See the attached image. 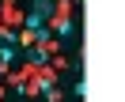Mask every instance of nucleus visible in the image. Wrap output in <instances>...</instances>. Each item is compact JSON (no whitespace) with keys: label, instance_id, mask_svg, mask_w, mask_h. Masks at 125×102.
<instances>
[{"label":"nucleus","instance_id":"1","mask_svg":"<svg viewBox=\"0 0 125 102\" xmlns=\"http://www.w3.org/2000/svg\"><path fill=\"white\" fill-rule=\"evenodd\" d=\"M76 98H87V79L80 76V83H76Z\"/></svg>","mask_w":125,"mask_h":102}]
</instances>
